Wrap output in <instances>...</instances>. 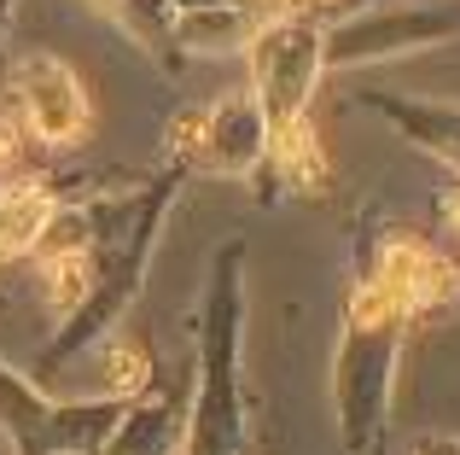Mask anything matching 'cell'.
<instances>
[{
    "mask_svg": "<svg viewBox=\"0 0 460 455\" xmlns=\"http://www.w3.org/2000/svg\"><path fill=\"white\" fill-rule=\"evenodd\" d=\"M18 105L30 135L47 140V147H70V140L88 135V88L53 53H30L18 65Z\"/></svg>",
    "mask_w": 460,
    "mask_h": 455,
    "instance_id": "cell-3",
    "label": "cell"
},
{
    "mask_svg": "<svg viewBox=\"0 0 460 455\" xmlns=\"http://www.w3.org/2000/svg\"><path fill=\"white\" fill-rule=\"evenodd\" d=\"M414 455H460V438H443V433H426L414 444Z\"/></svg>",
    "mask_w": 460,
    "mask_h": 455,
    "instance_id": "cell-12",
    "label": "cell"
},
{
    "mask_svg": "<svg viewBox=\"0 0 460 455\" xmlns=\"http://www.w3.org/2000/svg\"><path fill=\"white\" fill-rule=\"evenodd\" d=\"M373 105H379L414 147H426L438 164L460 170V112H449V105H408V100H373Z\"/></svg>",
    "mask_w": 460,
    "mask_h": 455,
    "instance_id": "cell-9",
    "label": "cell"
},
{
    "mask_svg": "<svg viewBox=\"0 0 460 455\" xmlns=\"http://www.w3.org/2000/svg\"><path fill=\"white\" fill-rule=\"evenodd\" d=\"M326 65V35L297 12H274L257 35H251V76H257V112L269 123V140L304 123L314 105V76Z\"/></svg>",
    "mask_w": 460,
    "mask_h": 455,
    "instance_id": "cell-2",
    "label": "cell"
},
{
    "mask_svg": "<svg viewBox=\"0 0 460 455\" xmlns=\"http://www.w3.org/2000/svg\"><path fill=\"white\" fill-rule=\"evenodd\" d=\"M269 158V123H262L257 100L239 94V100L210 105V129H204V164H216L222 175H251Z\"/></svg>",
    "mask_w": 460,
    "mask_h": 455,
    "instance_id": "cell-6",
    "label": "cell"
},
{
    "mask_svg": "<svg viewBox=\"0 0 460 455\" xmlns=\"http://www.w3.org/2000/svg\"><path fill=\"white\" fill-rule=\"evenodd\" d=\"M402 356V316L396 321H349L338 351V433L349 455H379L391 433V386Z\"/></svg>",
    "mask_w": 460,
    "mask_h": 455,
    "instance_id": "cell-1",
    "label": "cell"
},
{
    "mask_svg": "<svg viewBox=\"0 0 460 455\" xmlns=\"http://www.w3.org/2000/svg\"><path fill=\"white\" fill-rule=\"evenodd\" d=\"M449 222H455V228H460V193H455V199H449Z\"/></svg>",
    "mask_w": 460,
    "mask_h": 455,
    "instance_id": "cell-14",
    "label": "cell"
},
{
    "mask_svg": "<svg viewBox=\"0 0 460 455\" xmlns=\"http://www.w3.org/2000/svg\"><path fill=\"white\" fill-rule=\"evenodd\" d=\"M187 444V415L175 409V397L169 391H140L135 403H128V415L105 433L100 455H181Z\"/></svg>",
    "mask_w": 460,
    "mask_h": 455,
    "instance_id": "cell-7",
    "label": "cell"
},
{
    "mask_svg": "<svg viewBox=\"0 0 460 455\" xmlns=\"http://www.w3.org/2000/svg\"><path fill=\"white\" fill-rule=\"evenodd\" d=\"M100 368H105V397H117V403H135L140 391L152 386V356L140 351L135 339H111L105 356H100Z\"/></svg>",
    "mask_w": 460,
    "mask_h": 455,
    "instance_id": "cell-11",
    "label": "cell"
},
{
    "mask_svg": "<svg viewBox=\"0 0 460 455\" xmlns=\"http://www.w3.org/2000/svg\"><path fill=\"white\" fill-rule=\"evenodd\" d=\"M53 210H58V199L47 187V175H12V182H0V263L41 245Z\"/></svg>",
    "mask_w": 460,
    "mask_h": 455,
    "instance_id": "cell-8",
    "label": "cell"
},
{
    "mask_svg": "<svg viewBox=\"0 0 460 455\" xmlns=\"http://www.w3.org/2000/svg\"><path fill=\"white\" fill-rule=\"evenodd\" d=\"M41 286L58 316H76L93 292V251H41Z\"/></svg>",
    "mask_w": 460,
    "mask_h": 455,
    "instance_id": "cell-10",
    "label": "cell"
},
{
    "mask_svg": "<svg viewBox=\"0 0 460 455\" xmlns=\"http://www.w3.org/2000/svg\"><path fill=\"white\" fill-rule=\"evenodd\" d=\"M12 158H18V129L0 117V170H12Z\"/></svg>",
    "mask_w": 460,
    "mask_h": 455,
    "instance_id": "cell-13",
    "label": "cell"
},
{
    "mask_svg": "<svg viewBox=\"0 0 460 455\" xmlns=\"http://www.w3.org/2000/svg\"><path fill=\"white\" fill-rule=\"evenodd\" d=\"M373 281L402 304V316H420V309H431V304H449L460 274H455V263L443 257V251H431L426 239L402 234V239H385Z\"/></svg>",
    "mask_w": 460,
    "mask_h": 455,
    "instance_id": "cell-4",
    "label": "cell"
},
{
    "mask_svg": "<svg viewBox=\"0 0 460 455\" xmlns=\"http://www.w3.org/2000/svg\"><path fill=\"white\" fill-rule=\"evenodd\" d=\"M455 30L449 12H373V18H356L326 41V65H356V58H379L396 53V47L431 41V35Z\"/></svg>",
    "mask_w": 460,
    "mask_h": 455,
    "instance_id": "cell-5",
    "label": "cell"
}]
</instances>
